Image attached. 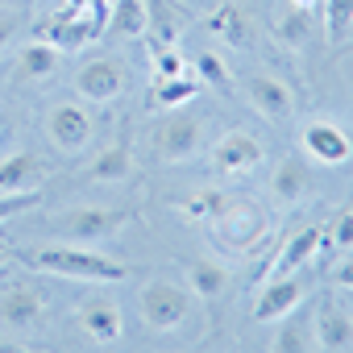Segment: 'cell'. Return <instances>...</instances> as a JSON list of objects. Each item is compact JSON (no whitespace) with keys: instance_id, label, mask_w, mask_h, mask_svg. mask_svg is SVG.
Masks as SVG:
<instances>
[{"instance_id":"cell-1","label":"cell","mask_w":353,"mask_h":353,"mask_svg":"<svg viewBox=\"0 0 353 353\" xmlns=\"http://www.w3.org/2000/svg\"><path fill=\"white\" fill-rule=\"evenodd\" d=\"M21 262L30 270H46V274H59V279H79V283H117V279H129V266H121V262H112L104 254L79 250V245L26 250Z\"/></svg>"},{"instance_id":"cell-2","label":"cell","mask_w":353,"mask_h":353,"mask_svg":"<svg viewBox=\"0 0 353 353\" xmlns=\"http://www.w3.org/2000/svg\"><path fill=\"white\" fill-rule=\"evenodd\" d=\"M192 312V299L179 283H170V279H154L145 291H141V320L158 332H170V328H179L183 316Z\"/></svg>"},{"instance_id":"cell-3","label":"cell","mask_w":353,"mask_h":353,"mask_svg":"<svg viewBox=\"0 0 353 353\" xmlns=\"http://www.w3.org/2000/svg\"><path fill=\"white\" fill-rule=\"evenodd\" d=\"M262 158H266L262 141L254 133H245V129H229V133H221L212 141V166H216V174H250L254 166H262Z\"/></svg>"},{"instance_id":"cell-4","label":"cell","mask_w":353,"mask_h":353,"mask_svg":"<svg viewBox=\"0 0 353 353\" xmlns=\"http://www.w3.org/2000/svg\"><path fill=\"white\" fill-rule=\"evenodd\" d=\"M46 137L63 150V154H83L92 141V117L83 104H54L46 117Z\"/></svg>"},{"instance_id":"cell-5","label":"cell","mask_w":353,"mask_h":353,"mask_svg":"<svg viewBox=\"0 0 353 353\" xmlns=\"http://www.w3.org/2000/svg\"><path fill=\"white\" fill-rule=\"evenodd\" d=\"M200 145H204V125L196 117H183L179 112V117H170V121H162L154 129V150H158L162 162H183Z\"/></svg>"},{"instance_id":"cell-6","label":"cell","mask_w":353,"mask_h":353,"mask_svg":"<svg viewBox=\"0 0 353 353\" xmlns=\"http://www.w3.org/2000/svg\"><path fill=\"white\" fill-rule=\"evenodd\" d=\"M299 303H303V283H295L291 274H279V279H270V283L258 291V299H254V320H258V324H279V320H287Z\"/></svg>"},{"instance_id":"cell-7","label":"cell","mask_w":353,"mask_h":353,"mask_svg":"<svg viewBox=\"0 0 353 353\" xmlns=\"http://www.w3.org/2000/svg\"><path fill=\"white\" fill-rule=\"evenodd\" d=\"M129 216L133 212H125V208H75L67 221H63V233L71 237V241H100V237H112L121 225H129Z\"/></svg>"},{"instance_id":"cell-8","label":"cell","mask_w":353,"mask_h":353,"mask_svg":"<svg viewBox=\"0 0 353 353\" xmlns=\"http://www.w3.org/2000/svg\"><path fill=\"white\" fill-rule=\"evenodd\" d=\"M188 26H192V17H188V9L179 0H145V34H150L154 50L174 46L188 34Z\"/></svg>"},{"instance_id":"cell-9","label":"cell","mask_w":353,"mask_h":353,"mask_svg":"<svg viewBox=\"0 0 353 353\" xmlns=\"http://www.w3.org/2000/svg\"><path fill=\"white\" fill-rule=\"evenodd\" d=\"M303 145L312 150V158H320L324 166H341L353 158V137L345 129H336L332 121H312L303 133Z\"/></svg>"},{"instance_id":"cell-10","label":"cell","mask_w":353,"mask_h":353,"mask_svg":"<svg viewBox=\"0 0 353 353\" xmlns=\"http://www.w3.org/2000/svg\"><path fill=\"white\" fill-rule=\"evenodd\" d=\"M75 88H79L83 100L104 104V100L121 96V88H125V71H121V63H112V59H96V63H88V67L75 75Z\"/></svg>"},{"instance_id":"cell-11","label":"cell","mask_w":353,"mask_h":353,"mask_svg":"<svg viewBox=\"0 0 353 353\" xmlns=\"http://www.w3.org/2000/svg\"><path fill=\"white\" fill-rule=\"evenodd\" d=\"M250 100L266 121H291V112H295V96L279 75H254L250 79Z\"/></svg>"},{"instance_id":"cell-12","label":"cell","mask_w":353,"mask_h":353,"mask_svg":"<svg viewBox=\"0 0 353 353\" xmlns=\"http://www.w3.org/2000/svg\"><path fill=\"white\" fill-rule=\"evenodd\" d=\"M38 38H42V42H50L54 50H79V46L96 42L88 13H54V17L42 26V34H38Z\"/></svg>"},{"instance_id":"cell-13","label":"cell","mask_w":353,"mask_h":353,"mask_svg":"<svg viewBox=\"0 0 353 353\" xmlns=\"http://www.w3.org/2000/svg\"><path fill=\"white\" fill-rule=\"evenodd\" d=\"M320 237H324V229H320V225H303L295 237H287V245L279 250V258H274V266H270V279L303 270V266L316 258V250H320Z\"/></svg>"},{"instance_id":"cell-14","label":"cell","mask_w":353,"mask_h":353,"mask_svg":"<svg viewBox=\"0 0 353 353\" xmlns=\"http://www.w3.org/2000/svg\"><path fill=\"white\" fill-rule=\"evenodd\" d=\"M316 349H353V316H345L341 303H332V299H320Z\"/></svg>"},{"instance_id":"cell-15","label":"cell","mask_w":353,"mask_h":353,"mask_svg":"<svg viewBox=\"0 0 353 353\" xmlns=\"http://www.w3.org/2000/svg\"><path fill=\"white\" fill-rule=\"evenodd\" d=\"M46 316V295L38 287H13L5 299H0V320L13 328H30Z\"/></svg>"},{"instance_id":"cell-16","label":"cell","mask_w":353,"mask_h":353,"mask_svg":"<svg viewBox=\"0 0 353 353\" xmlns=\"http://www.w3.org/2000/svg\"><path fill=\"white\" fill-rule=\"evenodd\" d=\"M79 324L88 328L92 341H121V303L117 299H88L79 307Z\"/></svg>"},{"instance_id":"cell-17","label":"cell","mask_w":353,"mask_h":353,"mask_svg":"<svg viewBox=\"0 0 353 353\" xmlns=\"http://www.w3.org/2000/svg\"><path fill=\"white\" fill-rule=\"evenodd\" d=\"M129 174H133V150L125 141L104 145L100 158L88 166V179L92 183H121V179H129Z\"/></svg>"},{"instance_id":"cell-18","label":"cell","mask_w":353,"mask_h":353,"mask_svg":"<svg viewBox=\"0 0 353 353\" xmlns=\"http://www.w3.org/2000/svg\"><path fill=\"white\" fill-rule=\"evenodd\" d=\"M270 192H274L283 204H299V200L312 192V174H307V166H303L299 158H287V162H279L274 179H270Z\"/></svg>"},{"instance_id":"cell-19","label":"cell","mask_w":353,"mask_h":353,"mask_svg":"<svg viewBox=\"0 0 353 353\" xmlns=\"http://www.w3.org/2000/svg\"><path fill=\"white\" fill-rule=\"evenodd\" d=\"M38 170H42V162L34 154H13L9 162H0V196L34 188L38 183Z\"/></svg>"},{"instance_id":"cell-20","label":"cell","mask_w":353,"mask_h":353,"mask_svg":"<svg viewBox=\"0 0 353 353\" xmlns=\"http://www.w3.org/2000/svg\"><path fill=\"white\" fill-rule=\"evenodd\" d=\"M200 92H204L200 79H183V75H174V79H154V104H158V108H183V104H192Z\"/></svg>"},{"instance_id":"cell-21","label":"cell","mask_w":353,"mask_h":353,"mask_svg":"<svg viewBox=\"0 0 353 353\" xmlns=\"http://www.w3.org/2000/svg\"><path fill=\"white\" fill-rule=\"evenodd\" d=\"M208 30H212L216 38H225L229 46H245V38H250L245 13H241L237 5H221V9H212V17H208Z\"/></svg>"},{"instance_id":"cell-22","label":"cell","mask_w":353,"mask_h":353,"mask_svg":"<svg viewBox=\"0 0 353 353\" xmlns=\"http://www.w3.org/2000/svg\"><path fill=\"white\" fill-rule=\"evenodd\" d=\"M59 67V50L50 46V42H34V46H26L21 50V59H17V71H21V79H46L50 71Z\"/></svg>"},{"instance_id":"cell-23","label":"cell","mask_w":353,"mask_h":353,"mask_svg":"<svg viewBox=\"0 0 353 353\" xmlns=\"http://www.w3.org/2000/svg\"><path fill=\"white\" fill-rule=\"evenodd\" d=\"M108 30L117 38H141L145 34V0H117Z\"/></svg>"},{"instance_id":"cell-24","label":"cell","mask_w":353,"mask_h":353,"mask_svg":"<svg viewBox=\"0 0 353 353\" xmlns=\"http://www.w3.org/2000/svg\"><path fill=\"white\" fill-rule=\"evenodd\" d=\"M188 279H192V291L204 295V299H216V295L225 291V283H229V274H225L216 262H208V258H196V262L188 266Z\"/></svg>"},{"instance_id":"cell-25","label":"cell","mask_w":353,"mask_h":353,"mask_svg":"<svg viewBox=\"0 0 353 353\" xmlns=\"http://www.w3.org/2000/svg\"><path fill=\"white\" fill-rule=\"evenodd\" d=\"M353 30V0H324V34L332 46H341Z\"/></svg>"},{"instance_id":"cell-26","label":"cell","mask_w":353,"mask_h":353,"mask_svg":"<svg viewBox=\"0 0 353 353\" xmlns=\"http://www.w3.org/2000/svg\"><path fill=\"white\" fill-rule=\"evenodd\" d=\"M192 221H208V216H225V208H229V200L221 196V192H196V196H188L183 204H179Z\"/></svg>"},{"instance_id":"cell-27","label":"cell","mask_w":353,"mask_h":353,"mask_svg":"<svg viewBox=\"0 0 353 353\" xmlns=\"http://www.w3.org/2000/svg\"><path fill=\"white\" fill-rule=\"evenodd\" d=\"M279 38H283L287 46H303V42L312 38V13H303V9H291V13L279 21Z\"/></svg>"},{"instance_id":"cell-28","label":"cell","mask_w":353,"mask_h":353,"mask_svg":"<svg viewBox=\"0 0 353 353\" xmlns=\"http://www.w3.org/2000/svg\"><path fill=\"white\" fill-rule=\"evenodd\" d=\"M312 341H316V332H312L307 324H287V328H279L274 349H279V353H307V349H316Z\"/></svg>"},{"instance_id":"cell-29","label":"cell","mask_w":353,"mask_h":353,"mask_svg":"<svg viewBox=\"0 0 353 353\" xmlns=\"http://www.w3.org/2000/svg\"><path fill=\"white\" fill-rule=\"evenodd\" d=\"M320 245H332V250H345V254H349V250H353V212H336V216L328 221Z\"/></svg>"},{"instance_id":"cell-30","label":"cell","mask_w":353,"mask_h":353,"mask_svg":"<svg viewBox=\"0 0 353 353\" xmlns=\"http://www.w3.org/2000/svg\"><path fill=\"white\" fill-rule=\"evenodd\" d=\"M42 200V192L38 188H26V192H9V196H0V225H5L9 216H17V212H26V208H34Z\"/></svg>"},{"instance_id":"cell-31","label":"cell","mask_w":353,"mask_h":353,"mask_svg":"<svg viewBox=\"0 0 353 353\" xmlns=\"http://www.w3.org/2000/svg\"><path fill=\"white\" fill-rule=\"evenodd\" d=\"M183 75V54L174 46H158L154 50V79H174Z\"/></svg>"},{"instance_id":"cell-32","label":"cell","mask_w":353,"mask_h":353,"mask_svg":"<svg viewBox=\"0 0 353 353\" xmlns=\"http://www.w3.org/2000/svg\"><path fill=\"white\" fill-rule=\"evenodd\" d=\"M196 71H200V79H208V83H216V88H229V67H225L221 54L204 50V54L196 59Z\"/></svg>"},{"instance_id":"cell-33","label":"cell","mask_w":353,"mask_h":353,"mask_svg":"<svg viewBox=\"0 0 353 353\" xmlns=\"http://www.w3.org/2000/svg\"><path fill=\"white\" fill-rule=\"evenodd\" d=\"M332 283H336V287H345V291H353V262H345V266H336V274H332Z\"/></svg>"},{"instance_id":"cell-34","label":"cell","mask_w":353,"mask_h":353,"mask_svg":"<svg viewBox=\"0 0 353 353\" xmlns=\"http://www.w3.org/2000/svg\"><path fill=\"white\" fill-rule=\"evenodd\" d=\"M88 9H92V0H63L59 13H88Z\"/></svg>"},{"instance_id":"cell-35","label":"cell","mask_w":353,"mask_h":353,"mask_svg":"<svg viewBox=\"0 0 353 353\" xmlns=\"http://www.w3.org/2000/svg\"><path fill=\"white\" fill-rule=\"evenodd\" d=\"M13 34H17V26H13V21H0V50L13 42Z\"/></svg>"},{"instance_id":"cell-36","label":"cell","mask_w":353,"mask_h":353,"mask_svg":"<svg viewBox=\"0 0 353 353\" xmlns=\"http://www.w3.org/2000/svg\"><path fill=\"white\" fill-rule=\"evenodd\" d=\"M287 5H291V9H303V13H312V9L320 5V0H287Z\"/></svg>"},{"instance_id":"cell-37","label":"cell","mask_w":353,"mask_h":353,"mask_svg":"<svg viewBox=\"0 0 353 353\" xmlns=\"http://www.w3.org/2000/svg\"><path fill=\"white\" fill-rule=\"evenodd\" d=\"M9 254H13V250H9V237H0V270H5V262H9Z\"/></svg>"},{"instance_id":"cell-38","label":"cell","mask_w":353,"mask_h":353,"mask_svg":"<svg viewBox=\"0 0 353 353\" xmlns=\"http://www.w3.org/2000/svg\"><path fill=\"white\" fill-rule=\"evenodd\" d=\"M0 349H5V345H0Z\"/></svg>"}]
</instances>
